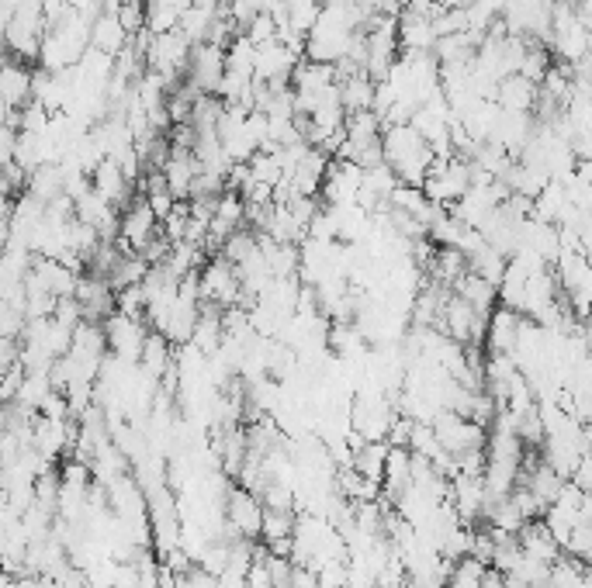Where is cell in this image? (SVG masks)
Segmentation results:
<instances>
[{"mask_svg":"<svg viewBox=\"0 0 592 588\" xmlns=\"http://www.w3.org/2000/svg\"><path fill=\"white\" fill-rule=\"evenodd\" d=\"M381 163L399 177V184L419 187L433 163V149L419 139L412 125H385L381 128Z\"/></svg>","mask_w":592,"mask_h":588,"instance_id":"cell-1","label":"cell"},{"mask_svg":"<svg viewBox=\"0 0 592 588\" xmlns=\"http://www.w3.org/2000/svg\"><path fill=\"white\" fill-rule=\"evenodd\" d=\"M430 429L451 461H457V457H464V454H475V450H485V433H489V429H482L478 422L457 416L451 409L440 412V416L430 422Z\"/></svg>","mask_w":592,"mask_h":588,"instance_id":"cell-2","label":"cell"},{"mask_svg":"<svg viewBox=\"0 0 592 588\" xmlns=\"http://www.w3.org/2000/svg\"><path fill=\"white\" fill-rule=\"evenodd\" d=\"M222 516H226V540H260V519H264V505L253 492L232 485L222 499Z\"/></svg>","mask_w":592,"mask_h":588,"instance_id":"cell-3","label":"cell"},{"mask_svg":"<svg viewBox=\"0 0 592 588\" xmlns=\"http://www.w3.org/2000/svg\"><path fill=\"white\" fill-rule=\"evenodd\" d=\"M198 294L201 301L219 308L239 305V274L226 256H212V260L198 267Z\"/></svg>","mask_w":592,"mask_h":588,"instance_id":"cell-4","label":"cell"},{"mask_svg":"<svg viewBox=\"0 0 592 588\" xmlns=\"http://www.w3.org/2000/svg\"><path fill=\"white\" fill-rule=\"evenodd\" d=\"M156 229H160V218L149 211V205L142 198H132L129 205L118 211V236H115V246L122 253H139L142 246L149 243V239L156 236Z\"/></svg>","mask_w":592,"mask_h":588,"instance_id":"cell-5","label":"cell"},{"mask_svg":"<svg viewBox=\"0 0 592 588\" xmlns=\"http://www.w3.org/2000/svg\"><path fill=\"white\" fill-rule=\"evenodd\" d=\"M187 84L198 94H219L222 73H226V49L212 42H198L191 45V56H187Z\"/></svg>","mask_w":592,"mask_h":588,"instance_id":"cell-6","label":"cell"},{"mask_svg":"<svg viewBox=\"0 0 592 588\" xmlns=\"http://www.w3.org/2000/svg\"><path fill=\"white\" fill-rule=\"evenodd\" d=\"M101 329H104V339H108L111 357L129 360V364H139L142 343H146V336H149L146 319H132V315L111 312L108 319H104Z\"/></svg>","mask_w":592,"mask_h":588,"instance_id":"cell-7","label":"cell"},{"mask_svg":"<svg viewBox=\"0 0 592 588\" xmlns=\"http://www.w3.org/2000/svg\"><path fill=\"white\" fill-rule=\"evenodd\" d=\"M295 66H298V52H291L281 42H264L253 52V80H260V84H271V87L291 84Z\"/></svg>","mask_w":592,"mask_h":588,"instance_id":"cell-8","label":"cell"},{"mask_svg":"<svg viewBox=\"0 0 592 588\" xmlns=\"http://www.w3.org/2000/svg\"><path fill=\"white\" fill-rule=\"evenodd\" d=\"M361 167L350 160H333L329 156V167H326V177H322V187H319V198L326 201V205H354L357 198V187H361Z\"/></svg>","mask_w":592,"mask_h":588,"instance_id":"cell-9","label":"cell"},{"mask_svg":"<svg viewBox=\"0 0 592 588\" xmlns=\"http://www.w3.org/2000/svg\"><path fill=\"white\" fill-rule=\"evenodd\" d=\"M32 101V70L18 59H0V108L18 111Z\"/></svg>","mask_w":592,"mask_h":588,"instance_id":"cell-10","label":"cell"},{"mask_svg":"<svg viewBox=\"0 0 592 588\" xmlns=\"http://www.w3.org/2000/svg\"><path fill=\"white\" fill-rule=\"evenodd\" d=\"M73 298H77L80 312H84V322H104L115 312V291H111V284L97 274L80 277Z\"/></svg>","mask_w":592,"mask_h":588,"instance_id":"cell-11","label":"cell"},{"mask_svg":"<svg viewBox=\"0 0 592 588\" xmlns=\"http://www.w3.org/2000/svg\"><path fill=\"white\" fill-rule=\"evenodd\" d=\"M91 187H94L97 194H101L104 201H108L111 208H118V211H122L132 198H136V194H132V180L125 177L122 167H118L115 160H108V156H104V160L94 167Z\"/></svg>","mask_w":592,"mask_h":588,"instance_id":"cell-12","label":"cell"},{"mask_svg":"<svg viewBox=\"0 0 592 588\" xmlns=\"http://www.w3.org/2000/svg\"><path fill=\"white\" fill-rule=\"evenodd\" d=\"M516 547L523 550L527 557H534V561H544V564H554L561 557V544L551 537V530L544 526V519H527V523L516 530Z\"/></svg>","mask_w":592,"mask_h":588,"instance_id":"cell-13","label":"cell"},{"mask_svg":"<svg viewBox=\"0 0 592 588\" xmlns=\"http://www.w3.org/2000/svg\"><path fill=\"white\" fill-rule=\"evenodd\" d=\"M520 326H523V315L513 312V308H492L489 312V322H485V339L482 346L489 353H509L516 343V336H520Z\"/></svg>","mask_w":592,"mask_h":588,"instance_id":"cell-14","label":"cell"},{"mask_svg":"<svg viewBox=\"0 0 592 588\" xmlns=\"http://www.w3.org/2000/svg\"><path fill=\"white\" fill-rule=\"evenodd\" d=\"M160 173H163V180H167V191L174 194V201H187L191 184H194V177L201 173V167H198V160H194L191 149L170 146V156H167V163L160 167Z\"/></svg>","mask_w":592,"mask_h":588,"instance_id":"cell-15","label":"cell"},{"mask_svg":"<svg viewBox=\"0 0 592 588\" xmlns=\"http://www.w3.org/2000/svg\"><path fill=\"white\" fill-rule=\"evenodd\" d=\"M129 39L132 35L122 28V21H118L115 11H101L91 21V49L104 52V56H118V52L129 45Z\"/></svg>","mask_w":592,"mask_h":588,"instance_id":"cell-16","label":"cell"},{"mask_svg":"<svg viewBox=\"0 0 592 588\" xmlns=\"http://www.w3.org/2000/svg\"><path fill=\"white\" fill-rule=\"evenodd\" d=\"M492 101H496L502 111H523V115H530V108H534V101H537V87L530 84V80H523L520 73H509V77H502L496 84Z\"/></svg>","mask_w":592,"mask_h":588,"instance_id":"cell-17","label":"cell"},{"mask_svg":"<svg viewBox=\"0 0 592 588\" xmlns=\"http://www.w3.org/2000/svg\"><path fill=\"white\" fill-rule=\"evenodd\" d=\"M184 7H187V0H142V28H146L149 35L174 32Z\"/></svg>","mask_w":592,"mask_h":588,"instance_id":"cell-18","label":"cell"},{"mask_svg":"<svg viewBox=\"0 0 592 588\" xmlns=\"http://www.w3.org/2000/svg\"><path fill=\"white\" fill-rule=\"evenodd\" d=\"M457 298L461 301H468L475 312H482V315H489L492 308H496V284H489L485 277H478V274H471V270H464L461 277L454 281V288H451Z\"/></svg>","mask_w":592,"mask_h":588,"instance_id":"cell-19","label":"cell"},{"mask_svg":"<svg viewBox=\"0 0 592 588\" xmlns=\"http://www.w3.org/2000/svg\"><path fill=\"white\" fill-rule=\"evenodd\" d=\"M52 391L49 384V374L46 371H25V378H21L18 391H14L11 405L21 412H32V416H39L42 402H46V395Z\"/></svg>","mask_w":592,"mask_h":588,"instance_id":"cell-20","label":"cell"},{"mask_svg":"<svg viewBox=\"0 0 592 588\" xmlns=\"http://www.w3.org/2000/svg\"><path fill=\"white\" fill-rule=\"evenodd\" d=\"M25 184H28V194H32V198H39L42 205H49V201L63 198V187H66L63 167H59V163H42V167H35L32 173H28Z\"/></svg>","mask_w":592,"mask_h":588,"instance_id":"cell-21","label":"cell"},{"mask_svg":"<svg viewBox=\"0 0 592 588\" xmlns=\"http://www.w3.org/2000/svg\"><path fill=\"white\" fill-rule=\"evenodd\" d=\"M371 101H374V80L367 73H354V77L340 80V104L347 115L371 111Z\"/></svg>","mask_w":592,"mask_h":588,"instance_id":"cell-22","label":"cell"},{"mask_svg":"<svg viewBox=\"0 0 592 588\" xmlns=\"http://www.w3.org/2000/svg\"><path fill=\"white\" fill-rule=\"evenodd\" d=\"M554 66V56H551V49L547 45H541V42H527V52H523V59H520V77L523 80H530V84H541L544 80V73L551 70Z\"/></svg>","mask_w":592,"mask_h":588,"instance_id":"cell-23","label":"cell"},{"mask_svg":"<svg viewBox=\"0 0 592 588\" xmlns=\"http://www.w3.org/2000/svg\"><path fill=\"white\" fill-rule=\"evenodd\" d=\"M291 530H295V512L264 509V519H260V540H264V544H271V540H288Z\"/></svg>","mask_w":592,"mask_h":588,"instance_id":"cell-24","label":"cell"},{"mask_svg":"<svg viewBox=\"0 0 592 588\" xmlns=\"http://www.w3.org/2000/svg\"><path fill=\"white\" fill-rule=\"evenodd\" d=\"M25 308L21 305H11V301L0 298V336L7 339H18L21 329H25Z\"/></svg>","mask_w":592,"mask_h":588,"instance_id":"cell-25","label":"cell"},{"mask_svg":"<svg viewBox=\"0 0 592 588\" xmlns=\"http://www.w3.org/2000/svg\"><path fill=\"white\" fill-rule=\"evenodd\" d=\"M243 35L250 39L253 45H264V42H277V21L271 18L267 11H260L257 18L250 21V25L243 28Z\"/></svg>","mask_w":592,"mask_h":588,"instance_id":"cell-26","label":"cell"},{"mask_svg":"<svg viewBox=\"0 0 592 588\" xmlns=\"http://www.w3.org/2000/svg\"><path fill=\"white\" fill-rule=\"evenodd\" d=\"M361 7L364 18H395L399 14V0H354Z\"/></svg>","mask_w":592,"mask_h":588,"instance_id":"cell-27","label":"cell"},{"mask_svg":"<svg viewBox=\"0 0 592 588\" xmlns=\"http://www.w3.org/2000/svg\"><path fill=\"white\" fill-rule=\"evenodd\" d=\"M7 416H11V402H0V429L7 426Z\"/></svg>","mask_w":592,"mask_h":588,"instance_id":"cell-28","label":"cell"}]
</instances>
